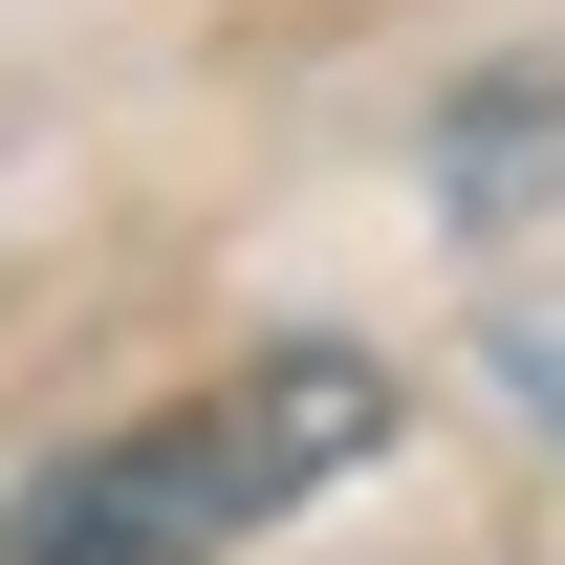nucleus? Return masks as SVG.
<instances>
[{"mask_svg":"<svg viewBox=\"0 0 565 565\" xmlns=\"http://www.w3.org/2000/svg\"><path fill=\"white\" fill-rule=\"evenodd\" d=\"M500 392H522V414H565V327H500Z\"/></svg>","mask_w":565,"mask_h":565,"instance_id":"3","label":"nucleus"},{"mask_svg":"<svg viewBox=\"0 0 565 565\" xmlns=\"http://www.w3.org/2000/svg\"><path fill=\"white\" fill-rule=\"evenodd\" d=\"M370 457H392V370L349 327H305V349H262V370H217V392H174V414L44 457V479L0 500V565H217V544H262V522H305L327 479H370Z\"/></svg>","mask_w":565,"mask_h":565,"instance_id":"1","label":"nucleus"},{"mask_svg":"<svg viewBox=\"0 0 565 565\" xmlns=\"http://www.w3.org/2000/svg\"><path fill=\"white\" fill-rule=\"evenodd\" d=\"M544 196H565V66L500 44V66L435 87V217H457V239H522Z\"/></svg>","mask_w":565,"mask_h":565,"instance_id":"2","label":"nucleus"}]
</instances>
